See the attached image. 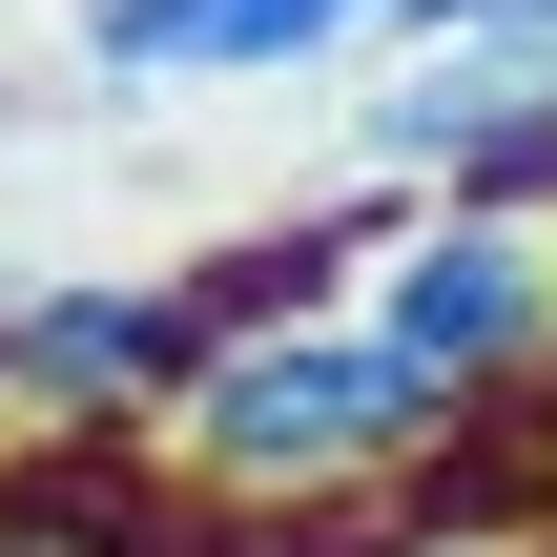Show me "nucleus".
I'll return each mask as SVG.
<instances>
[{
  "label": "nucleus",
  "instance_id": "nucleus-4",
  "mask_svg": "<svg viewBox=\"0 0 557 557\" xmlns=\"http://www.w3.org/2000/svg\"><path fill=\"white\" fill-rule=\"evenodd\" d=\"M331 41H372V0H83L62 62L103 103H186V83H310Z\"/></svg>",
  "mask_w": 557,
  "mask_h": 557
},
{
  "label": "nucleus",
  "instance_id": "nucleus-5",
  "mask_svg": "<svg viewBox=\"0 0 557 557\" xmlns=\"http://www.w3.org/2000/svg\"><path fill=\"white\" fill-rule=\"evenodd\" d=\"M0 557H207V517H186L145 455H83V434H0Z\"/></svg>",
  "mask_w": 557,
  "mask_h": 557
},
{
  "label": "nucleus",
  "instance_id": "nucleus-2",
  "mask_svg": "<svg viewBox=\"0 0 557 557\" xmlns=\"http://www.w3.org/2000/svg\"><path fill=\"white\" fill-rule=\"evenodd\" d=\"M351 331L475 434L496 393L557 372V227H537V207H393L372 269H351Z\"/></svg>",
  "mask_w": 557,
  "mask_h": 557
},
{
  "label": "nucleus",
  "instance_id": "nucleus-1",
  "mask_svg": "<svg viewBox=\"0 0 557 557\" xmlns=\"http://www.w3.org/2000/svg\"><path fill=\"white\" fill-rule=\"evenodd\" d=\"M455 455V413L351 331V310H269V331H227L186 393H165V434H145V475L186 496V517H331V496H393V475H434Z\"/></svg>",
  "mask_w": 557,
  "mask_h": 557
},
{
  "label": "nucleus",
  "instance_id": "nucleus-7",
  "mask_svg": "<svg viewBox=\"0 0 557 557\" xmlns=\"http://www.w3.org/2000/svg\"><path fill=\"white\" fill-rule=\"evenodd\" d=\"M351 557H496V537H351Z\"/></svg>",
  "mask_w": 557,
  "mask_h": 557
},
{
  "label": "nucleus",
  "instance_id": "nucleus-6",
  "mask_svg": "<svg viewBox=\"0 0 557 557\" xmlns=\"http://www.w3.org/2000/svg\"><path fill=\"white\" fill-rule=\"evenodd\" d=\"M393 62H557V0H372Z\"/></svg>",
  "mask_w": 557,
  "mask_h": 557
},
{
  "label": "nucleus",
  "instance_id": "nucleus-3",
  "mask_svg": "<svg viewBox=\"0 0 557 557\" xmlns=\"http://www.w3.org/2000/svg\"><path fill=\"white\" fill-rule=\"evenodd\" d=\"M227 351V289L207 269H83V289H0V413L21 434H83V455H145L165 393Z\"/></svg>",
  "mask_w": 557,
  "mask_h": 557
}]
</instances>
